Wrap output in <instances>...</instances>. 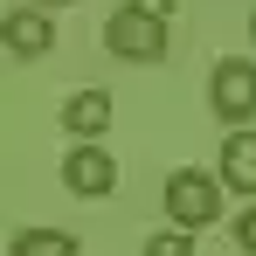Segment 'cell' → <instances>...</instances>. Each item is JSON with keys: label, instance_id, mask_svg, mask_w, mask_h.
I'll use <instances>...</instances> for the list:
<instances>
[{"label": "cell", "instance_id": "obj_1", "mask_svg": "<svg viewBox=\"0 0 256 256\" xmlns=\"http://www.w3.org/2000/svg\"><path fill=\"white\" fill-rule=\"evenodd\" d=\"M104 48L118 62H166L173 48V7L166 0H125L104 21Z\"/></svg>", "mask_w": 256, "mask_h": 256}, {"label": "cell", "instance_id": "obj_2", "mask_svg": "<svg viewBox=\"0 0 256 256\" xmlns=\"http://www.w3.org/2000/svg\"><path fill=\"white\" fill-rule=\"evenodd\" d=\"M160 201H166V214H173V228H214L222 222V180L214 173H201V166H180V173H166V187H160Z\"/></svg>", "mask_w": 256, "mask_h": 256}, {"label": "cell", "instance_id": "obj_3", "mask_svg": "<svg viewBox=\"0 0 256 256\" xmlns=\"http://www.w3.org/2000/svg\"><path fill=\"white\" fill-rule=\"evenodd\" d=\"M208 111L222 125H250L256 118V62L250 56H222L208 70Z\"/></svg>", "mask_w": 256, "mask_h": 256}, {"label": "cell", "instance_id": "obj_4", "mask_svg": "<svg viewBox=\"0 0 256 256\" xmlns=\"http://www.w3.org/2000/svg\"><path fill=\"white\" fill-rule=\"evenodd\" d=\"M62 187H70V194H84V201H104V194L118 187V160H111L97 138H76V146H70V160H62Z\"/></svg>", "mask_w": 256, "mask_h": 256}, {"label": "cell", "instance_id": "obj_5", "mask_svg": "<svg viewBox=\"0 0 256 256\" xmlns=\"http://www.w3.org/2000/svg\"><path fill=\"white\" fill-rule=\"evenodd\" d=\"M0 42H7V56H21V62H42L48 48H56V21H48L42 7H14L0 21Z\"/></svg>", "mask_w": 256, "mask_h": 256}, {"label": "cell", "instance_id": "obj_6", "mask_svg": "<svg viewBox=\"0 0 256 256\" xmlns=\"http://www.w3.org/2000/svg\"><path fill=\"white\" fill-rule=\"evenodd\" d=\"M214 180H222L228 194H256V132H250V125H228V138H222V166H214Z\"/></svg>", "mask_w": 256, "mask_h": 256}, {"label": "cell", "instance_id": "obj_7", "mask_svg": "<svg viewBox=\"0 0 256 256\" xmlns=\"http://www.w3.org/2000/svg\"><path fill=\"white\" fill-rule=\"evenodd\" d=\"M62 132H70V138H104V132H111V97H104V90L62 97Z\"/></svg>", "mask_w": 256, "mask_h": 256}, {"label": "cell", "instance_id": "obj_8", "mask_svg": "<svg viewBox=\"0 0 256 256\" xmlns=\"http://www.w3.org/2000/svg\"><path fill=\"white\" fill-rule=\"evenodd\" d=\"M7 256H76V236L70 228H21L7 242Z\"/></svg>", "mask_w": 256, "mask_h": 256}, {"label": "cell", "instance_id": "obj_9", "mask_svg": "<svg viewBox=\"0 0 256 256\" xmlns=\"http://www.w3.org/2000/svg\"><path fill=\"white\" fill-rule=\"evenodd\" d=\"M138 256H194V228H160V236H146Z\"/></svg>", "mask_w": 256, "mask_h": 256}, {"label": "cell", "instance_id": "obj_10", "mask_svg": "<svg viewBox=\"0 0 256 256\" xmlns=\"http://www.w3.org/2000/svg\"><path fill=\"white\" fill-rule=\"evenodd\" d=\"M228 228H236V250H242V256H256V208H242Z\"/></svg>", "mask_w": 256, "mask_h": 256}, {"label": "cell", "instance_id": "obj_11", "mask_svg": "<svg viewBox=\"0 0 256 256\" xmlns=\"http://www.w3.org/2000/svg\"><path fill=\"white\" fill-rule=\"evenodd\" d=\"M28 7H42V14H56V7H76V0H28Z\"/></svg>", "mask_w": 256, "mask_h": 256}, {"label": "cell", "instance_id": "obj_12", "mask_svg": "<svg viewBox=\"0 0 256 256\" xmlns=\"http://www.w3.org/2000/svg\"><path fill=\"white\" fill-rule=\"evenodd\" d=\"M250 42H256V14H250Z\"/></svg>", "mask_w": 256, "mask_h": 256}]
</instances>
